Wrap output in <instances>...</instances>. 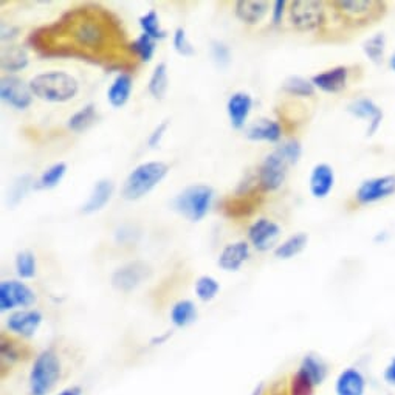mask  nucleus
I'll use <instances>...</instances> for the list:
<instances>
[{"mask_svg":"<svg viewBox=\"0 0 395 395\" xmlns=\"http://www.w3.org/2000/svg\"><path fill=\"white\" fill-rule=\"evenodd\" d=\"M28 84L33 95L47 102H67L79 92L76 78L59 70L33 76Z\"/></svg>","mask_w":395,"mask_h":395,"instance_id":"obj_1","label":"nucleus"},{"mask_svg":"<svg viewBox=\"0 0 395 395\" xmlns=\"http://www.w3.org/2000/svg\"><path fill=\"white\" fill-rule=\"evenodd\" d=\"M168 172L169 166L163 162H144L138 164L122 183L121 197L129 201L143 199L164 180Z\"/></svg>","mask_w":395,"mask_h":395,"instance_id":"obj_2","label":"nucleus"},{"mask_svg":"<svg viewBox=\"0 0 395 395\" xmlns=\"http://www.w3.org/2000/svg\"><path fill=\"white\" fill-rule=\"evenodd\" d=\"M63 376V363L55 349L42 350L34 358L28 375L30 395H48Z\"/></svg>","mask_w":395,"mask_h":395,"instance_id":"obj_3","label":"nucleus"},{"mask_svg":"<svg viewBox=\"0 0 395 395\" xmlns=\"http://www.w3.org/2000/svg\"><path fill=\"white\" fill-rule=\"evenodd\" d=\"M214 189L208 184H191L184 188L180 194L172 200L174 211L186 218L189 222H200L205 218L213 205Z\"/></svg>","mask_w":395,"mask_h":395,"instance_id":"obj_4","label":"nucleus"},{"mask_svg":"<svg viewBox=\"0 0 395 395\" xmlns=\"http://www.w3.org/2000/svg\"><path fill=\"white\" fill-rule=\"evenodd\" d=\"M288 21L301 33H313L326 23L324 4L318 0H296L290 4Z\"/></svg>","mask_w":395,"mask_h":395,"instance_id":"obj_5","label":"nucleus"},{"mask_svg":"<svg viewBox=\"0 0 395 395\" xmlns=\"http://www.w3.org/2000/svg\"><path fill=\"white\" fill-rule=\"evenodd\" d=\"M288 168L290 163L276 147L273 152L263 158L258 169V183L260 189L267 192L278 191L285 183Z\"/></svg>","mask_w":395,"mask_h":395,"instance_id":"obj_6","label":"nucleus"},{"mask_svg":"<svg viewBox=\"0 0 395 395\" xmlns=\"http://www.w3.org/2000/svg\"><path fill=\"white\" fill-rule=\"evenodd\" d=\"M395 194V174H383L369 177L358 184L355 200L358 205H374Z\"/></svg>","mask_w":395,"mask_h":395,"instance_id":"obj_7","label":"nucleus"},{"mask_svg":"<svg viewBox=\"0 0 395 395\" xmlns=\"http://www.w3.org/2000/svg\"><path fill=\"white\" fill-rule=\"evenodd\" d=\"M36 302V293L22 280H2L0 284V310L16 312L30 309Z\"/></svg>","mask_w":395,"mask_h":395,"instance_id":"obj_8","label":"nucleus"},{"mask_svg":"<svg viewBox=\"0 0 395 395\" xmlns=\"http://www.w3.org/2000/svg\"><path fill=\"white\" fill-rule=\"evenodd\" d=\"M152 270L143 260L129 262L126 265L120 267L112 275V287L122 293H129L142 285L146 279L151 278Z\"/></svg>","mask_w":395,"mask_h":395,"instance_id":"obj_9","label":"nucleus"},{"mask_svg":"<svg viewBox=\"0 0 395 395\" xmlns=\"http://www.w3.org/2000/svg\"><path fill=\"white\" fill-rule=\"evenodd\" d=\"M33 92L30 84L14 75H6L0 81V98L16 110L28 109L33 102Z\"/></svg>","mask_w":395,"mask_h":395,"instance_id":"obj_10","label":"nucleus"},{"mask_svg":"<svg viewBox=\"0 0 395 395\" xmlns=\"http://www.w3.org/2000/svg\"><path fill=\"white\" fill-rule=\"evenodd\" d=\"M333 6H337V11L347 21H352L355 23L375 19L380 14L384 13L386 5L383 2H375V0H339L333 2Z\"/></svg>","mask_w":395,"mask_h":395,"instance_id":"obj_11","label":"nucleus"},{"mask_svg":"<svg viewBox=\"0 0 395 395\" xmlns=\"http://www.w3.org/2000/svg\"><path fill=\"white\" fill-rule=\"evenodd\" d=\"M43 321V315L38 309L16 310L6 318L5 326L10 335L17 338H31L38 332Z\"/></svg>","mask_w":395,"mask_h":395,"instance_id":"obj_12","label":"nucleus"},{"mask_svg":"<svg viewBox=\"0 0 395 395\" xmlns=\"http://www.w3.org/2000/svg\"><path fill=\"white\" fill-rule=\"evenodd\" d=\"M73 39L81 48L96 50L101 48L105 42V30L101 22L85 17L73 25Z\"/></svg>","mask_w":395,"mask_h":395,"instance_id":"obj_13","label":"nucleus"},{"mask_svg":"<svg viewBox=\"0 0 395 395\" xmlns=\"http://www.w3.org/2000/svg\"><path fill=\"white\" fill-rule=\"evenodd\" d=\"M280 233L283 230H280L279 223L262 217L248 228V239L258 251H268L276 245Z\"/></svg>","mask_w":395,"mask_h":395,"instance_id":"obj_14","label":"nucleus"},{"mask_svg":"<svg viewBox=\"0 0 395 395\" xmlns=\"http://www.w3.org/2000/svg\"><path fill=\"white\" fill-rule=\"evenodd\" d=\"M347 112L354 118L364 120L367 122L366 134L369 137L376 134V130L380 129L381 122H383V117H384L380 105L376 104L374 100L366 98V96H363V98H357L350 102L347 105Z\"/></svg>","mask_w":395,"mask_h":395,"instance_id":"obj_15","label":"nucleus"},{"mask_svg":"<svg viewBox=\"0 0 395 395\" xmlns=\"http://www.w3.org/2000/svg\"><path fill=\"white\" fill-rule=\"evenodd\" d=\"M349 75H350L349 67L337 65L313 75L310 78V81L315 85L316 90L335 95L346 89L349 83Z\"/></svg>","mask_w":395,"mask_h":395,"instance_id":"obj_16","label":"nucleus"},{"mask_svg":"<svg viewBox=\"0 0 395 395\" xmlns=\"http://www.w3.org/2000/svg\"><path fill=\"white\" fill-rule=\"evenodd\" d=\"M335 188V171L327 163L315 164L309 177V189L315 199H326Z\"/></svg>","mask_w":395,"mask_h":395,"instance_id":"obj_17","label":"nucleus"},{"mask_svg":"<svg viewBox=\"0 0 395 395\" xmlns=\"http://www.w3.org/2000/svg\"><path fill=\"white\" fill-rule=\"evenodd\" d=\"M253 109V98L247 92H234L226 101V113L233 129H243Z\"/></svg>","mask_w":395,"mask_h":395,"instance_id":"obj_18","label":"nucleus"},{"mask_svg":"<svg viewBox=\"0 0 395 395\" xmlns=\"http://www.w3.org/2000/svg\"><path fill=\"white\" fill-rule=\"evenodd\" d=\"M367 388L366 376L359 369L350 366L342 369L335 380L337 395H364Z\"/></svg>","mask_w":395,"mask_h":395,"instance_id":"obj_19","label":"nucleus"},{"mask_svg":"<svg viewBox=\"0 0 395 395\" xmlns=\"http://www.w3.org/2000/svg\"><path fill=\"white\" fill-rule=\"evenodd\" d=\"M245 137L251 142L278 143L283 138V127L275 120L259 118L245 129Z\"/></svg>","mask_w":395,"mask_h":395,"instance_id":"obj_20","label":"nucleus"},{"mask_svg":"<svg viewBox=\"0 0 395 395\" xmlns=\"http://www.w3.org/2000/svg\"><path fill=\"white\" fill-rule=\"evenodd\" d=\"M250 258V245L245 241H239L234 243H228L226 247L218 254L217 265L225 271H237L241 270L243 262Z\"/></svg>","mask_w":395,"mask_h":395,"instance_id":"obj_21","label":"nucleus"},{"mask_svg":"<svg viewBox=\"0 0 395 395\" xmlns=\"http://www.w3.org/2000/svg\"><path fill=\"white\" fill-rule=\"evenodd\" d=\"M270 4L265 0H239L234 5L236 17L247 25H256L270 11Z\"/></svg>","mask_w":395,"mask_h":395,"instance_id":"obj_22","label":"nucleus"},{"mask_svg":"<svg viewBox=\"0 0 395 395\" xmlns=\"http://www.w3.org/2000/svg\"><path fill=\"white\" fill-rule=\"evenodd\" d=\"M113 191H115V184H113L112 180L102 179L96 181L89 199H87V201L83 205V209H81L83 213L84 214L98 213V211H101L109 204L113 196Z\"/></svg>","mask_w":395,"mask_h":395,"instance_id":"obj_23","label":"nucleus"},{"mask_svg":"<svg viewBox=\"0 0 395 395\" xmlns=\"http://www.w3.org/2000/svg\"><path fill=\"white\" fill-rule=\"evenodd\" d=\"M132 89H134V81L129 73H120L115 79H113L109 90H107V101L112 107L120 109L122 105H126Z\"/></svg>","mask_w":395,"mask_h":395,"instance_id":"obj_24","label":"nucleus"},{"mask_svg":"<svg viewBox=\"0 0 395 395\" xmlns=\"http://www.w3.org/2000/svg\"><path fill=\"white\" fill-rule=\"evenodd\" d=\"M307 243H309V234L302 231L295 233L290 237H287L285 241L278 243L273 250V254L275 258L280 260L293 259L295 256L301 254L307 248Z\"/></svg>","mask_w":395,"mask_h":395,"instance_id":"obj_25","label":"nucleus"},{"mask_svg":"<svg viewBox=\"0 0 395 395\" xmlns=\"http://www.w3.org/2000/svg\"><path fill=\"white\" fill-rule=\"evenodd\" d=\"M300 371L302 374H305L309 379L315 383L316 388L321 386L324 381L327 379V374H329V369L327 364L324 363V359L318 355L315 354H307L302 357L301 363H300Z\"/></svg>","mask_w":395,"mask_h":395,"instance_id":"obj_26","label":"nucleus"},{"mask_svg":"<svg viewBox=\"0 0 395 395\" xmlns=\"http://www.w3.org/2000/svg\"><path fill=\"white\" fill-rule=\"evenodd\" d=\"M0 355H2V367L5 369L6 366L10 367L16 363L22 362V359L28 358V352L23 349V344L19 341L13 338L11 335L6 337L5 333L2 335V341H0Z\"/></svg>","mask_w":395,"mask_h":395,"instance_id":"obj_27","label":"nucleus"},{"mask_svg":"<svg viewBox=\"0 0 395 395\" xmlns=\"http://www.w3.org/2000/svg\"><path fill=\"white\" fill-rule=\"evenodd\" d=\"M197 305L191 300H180L172 305L171 309V322L175 327L183 329L191 326L197 320Z\"/></svg>","mask_w":395,"mask_h":395,"instance_id":"obj_28","label":"nucleus"},{"mask_svg":"<svg viewBox=\"0 0 395 395\" xmlns=\"http://www.w3.org/2000/svg\"><path fill=\"white\" fill-rule=\"evenodd\" d=\"M65 174H67V164L64 162H58L55 164H51L39 175V179L34 181V189L56 188L65 177Z\"/></svg>","mask_w":395,"mask_h":395,"instance_id":"obj_29","label":"nucleus"},{"mask_svg":"<svg viewBox=\"0 0 395 395\" xmlns=\"http://www.w3.org/2000/svg\"><path fill=\"white\" fill-rule=\"evenodd\" d=\"M149 93H151L155 100H163L166 92L169 89V75H168V65L164 63H160L151 75L149 79Z\"/></svg>","mask_w":395,"mask_h":395,"instance_id":"obj_30","label":"nucleus"},{"mask_svg":"<svg viewBox=\"0 0 395 395\" xmlns=\"http://www.w3.org/2000/svg\"><path fill=\"white\" fill-rule=\"evenodd\" d=\"M28 55L22 47H8L2 53V68L5 72H21L28 65Z\"/></svg>","mask_w":395,"mask_h":395,"instance_id":"obj_31","label":"nucleus"},{"mask_svg":"<svg viewBox=\"0 0 395 395\" xmlns=\"http://www.w3.org/2000/svg\"><path fill=\"white\" fill-rule=\"evenodd\" d=\"M283 90L290 96H296V98H310L316 92L310 79L297 75L288 76L285 79L283 84Z\"/></svg>","mask_w":395,"mask_h":395,"instance_id":"obj_32","label":"nucleus"},{"mask_svg":"<svg viewBox=\"0 0 395 395\" xmlns=\"http://www.w3.org/2000/svg\"><path fill=\"white\" fill-rule=\"evenodd\" d=\"M363 51L366 58L374 64H381L386 53V34L375 33L363 43Z\"/></svg>","mask_w":395,"mask_h":395,"instance_id":"obj_33","label":"nucleus"},{"mask_svg":"<svg viewBox=\"0 0 395 395\" xmlns=\"http://www.w3.org/2000/svg\"><path fill=\"white\" fill-rule=\"evenodd\" d=\"M138 22H139V26H142L143 34L152 38L154 41H162L168 36V33L162 28L160 17H158L155 10H149L146 14L139 17Z\"/></svg>","mask_w":395,"mask_h":395,"instance_id":"obj_34","label":"nucleus"},{"mask_svg":"<svg viewBox=\"0 0 395 395\" xmlns=\"http://www.w3.org/2000/svg\"><path fill=\"white\" fill-rule=\"evenodd\" d=\"M96 120V107L93 104H87L83 109H79L76 113L70 117L67 126L73 132H83L89 129Z\"/></svg>","mask_w":395,"mask_h":395,"instance_id":"obj_35","label":"nucleus"},{"mask_svg":"<svg viewBox=\"0 0 395 395\" xmlns=\"http://www.w3.org/2000/svg\"><path fill=\"white\" fill-rule=\"evenodd\" d=\"M16 273L21 279H33L36 276V256L31 251H19L14 259Z\"/></svg>","mask_w":395,"mask_h":395,"instance_id":"obj_36","label":"nucleus"},{"mask_svg":"<svg viewBox=\"0 0 395 395\" xmlns=\"http://www.w3.org/2000/svg\"><path fill=\"white\" fill-rule=\"evenodd\" d=\"M196 295L201 302H211L214 297L218 295V290H221V284L217 283V279L213 276L204 275L196 280Z\"/></svg>","mask_w":395,"mask_h":395,"instance_id":"obj_37","label":"nucleus"},{"mask_svg":"<svg viewBox=\"0 0 395 395\" xmlns=\"http://www.w3.org/2000/svg\"><path fill=\"white\" fill-rule=\"evenodd\" d=\"M290 395H315L316 386L315 383L307 376L305 374H302L300 369L292 375V379L288 381V388H287Z\"/></svg>","mask_w":395,"mask_h":395,"instance_id":"obj_38","label":"nucleus"},{"mask_svg":"<svg viewBox=\"0 0 395 395\" xmlns=\"http://www.w3.org/2000/svg\"><path fill=\"white\" fill-rule=\"evenodd\" d=\"M130 50L135 53V55L143 60V63H151L155 50H157V41H154L152 38L146 36V34H139V36L132 42Z\"/></svg>","mask_w":395,"mask_h":395,"instance_id":"obj_39","label":"nucleus"},{"mask_svg":"<svg viewBox=\"0 0 395 395\" xmlns=\"http://www.w3.org/2000/svg\"><path fill=\"white\" fill-rule=\"evenodd\" d=\"M172 46H174L175 51L184 58L192 56L196 53L194 47H192V43L188 39L186 31H184V28H181V26L175 30L172 34Z\"/></svg>","mask_w":395,"mask_h":395,"instance_id":"obj_40","label":"nucleus"},{"mask_svg":"<svg viewBox=\"0 0 395 395\" xmlns=\"http://www.w3.org/2000/svg\"><path fill=\"white\" fill-rule=\"evenodd\" d=\"M278 149L285 157V160L290 163V166L296 164L300 162V158L302 155V146L297 139H287L283 144H279Z\"/></svg>","mask_w":395,"mask_h":395,"instance_id":"obj_41","label":"nucleus"},{"mask_svg":"<svg viewBox=\"0 0 395 395\" xmlns=\"http://www.w3.org/2000/svg\"><path fill=\"white\" fill-rule=\"evenodd\" d=\"M211 55H213L214 63L218 67H226L231 60L230 48H228L226 43H223L221 41H214L213 43H211Z\"/></svg>","mask_w":395,"mask_h":395,"instance_id":"obj_42","label":"nucleus"},{"mask_svg":"<svg viewBox=\"0 0 395 395\" xmlns=\"http://www.w3.org/2000/svg\"><path fill=\"white\" fill-rule=\"evenodd\" d=\"M168 126H169V122H168V121H163V122H160V125H158V126L152 130V134L149 135V138H147V144H149V147L155 149V147L160 146L162 138L164 137L166 129H168Z\"/></svg>","mask_w":395,"mask_h":395,"instance_id":"obj_43","label":"nucleus"},{"mask_svg":"<svg viewBox=\"0 0 395 395\" xmlns=\"http://www.w3.org/2000/svg\"><path fill=\"white\" fill-rule=\"evenodd\" d=\"M287 5L288 4L285 2V0H276V2L271 4V22H273V25L278 26V25H280V22H283Z\"/></svg>","mask_w":395,"mask_h":395,"instance_id":"obj_44","label":"nucleus"},{"mask_svg":"<svg viewBox=\"0 0 395 395\" xmlns=\"http://www.w3.org/2000/svg\"><path fill=\"white\" fill-rule=\"evenodd\" d=\"M383 380L386 384H389V386H392V388H395V357H392L389 359V363L386 364L384 371H383Z\"/></svg>","mask_w":395,"mask_h":395,"instance_id":"obj_45","label":"nucleus"},{"mask_svg":"<svg viewBox=\"0 0 395 395\" xmlns=\"http://www.w3.org/2000/svg\"><path fill=\"white\" fill-rule=\"evenodd\" d=\"M28 179H30L28 175H25V177L19 179V180H17V181L14 183V188H16V189L11 192L10 199L17 197V201H19L21 197H23V194L26 192V188H28V181H25V180H28Z\"/></svg>","mask_w":395,"mask_h":395,"instance_id":"obj_46","label":"nucleus"},{"mask_svg":"<svg viewBox=\"0 0 395 395\" xmlns=\"http://www.w3.org/2000/svg\"><path fill=\"white\" fill-rule=\"evenodd\" d=\"M56 395H83V389L79 386H68V388L63 389Z\"/></svg>","mask_w":395,"mask_h":395,"instance_id":"obj_47","label":"nucleus"},{"mask_svg":"<svg viewBox=\"0 0 395 395\" xmlns=\"http://www.w3.org/2000/svg\"><path fill=\"white\" fill-rule=\"evenodd\" d=\"M389 67H391L392 72H395V53L389 58Z\"/></svg>","mask_w":395,"mask_h":395,"instance_id":"obj_48","label":"nucleus"}]
</instances>
